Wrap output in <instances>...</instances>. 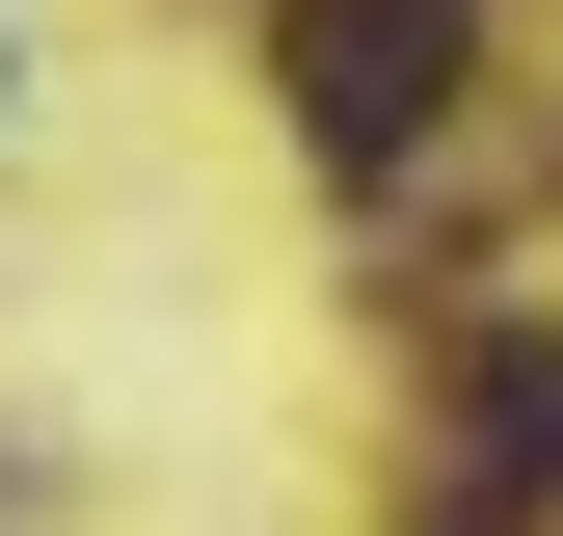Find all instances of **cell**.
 I'll list each match as a JSON object with an SVG mask.
<instances>
[{
	"label": "cell",
	"mask_w": 563,
	"mask_h": 536,
	"mask_svg": "<svg viewBox=\"0 0 563 536\" xmlns=\"http://www.w3.org/2000/svg\"><path fill=\"white\" fill-rule=\"evenodd\" d=\"M430 536H563V322H483L430 376Z\"/></svg>",
	"instance_id": "6da1fadb"
},
{
	"label": "cell",
	"mask_w": 563,
	"mask_h": 536,
	"mask_svg": "<svg viewBox=\"0 0 563 536\" xmlns=\"http://www.w3.org/2000/svg\"><path fill=\"white\" fill-rule=\"evenodd\" d=\"M456 108V0H296V134L322 161H402Z\"/></svg>",
	"instance_id": "7a4b0ae2"
}]
</instances>
